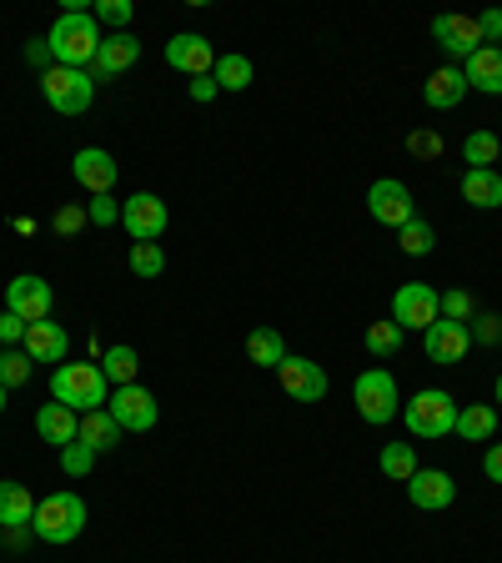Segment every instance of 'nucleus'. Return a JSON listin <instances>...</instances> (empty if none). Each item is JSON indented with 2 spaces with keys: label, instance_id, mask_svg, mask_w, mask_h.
<instances>
[{
  "label": "nucleus",
  "instance_id": "28",
  "mask_svg": "<svg viewBox=\"0 0 502 563\" xmlns=\"http://www.w3.org/2000/svg\"><path fill=\"white\" fill-rule=\"evenodd\" d=\"M462 162H468V172H492V162H502V136L472 131V136L462 141Z\"/></svg>",
  "mask_w": 502,
  "mask_h": 563
},
{
  "label": "nucleus",
  "instance_id": "16",
  "mask_svg": "<svg viewBox=\"0 0 502 563\" xmlns=\"http://www.w3.org/2000/svg\"><path fill=\"white\" fill-rule=\"evenodd\" d=\"M433 35H437V46H443L447 56H457V60H468L472 51H482L478 15H437V21H433Z\"/></svg>",
  "mask_w": 502,
  "mask_h": 563
},
{
  "label": "nucleus",
  "instance_id": "24",
  "mask_svg": "<svg viewBox=\"0 0 502 563\" xmlns=\"http://www.w3.org/2000/svg\"><path fill=\"white\" fill-rule=\"evenodd\" d=\"M457 438H468V443H498V412L492 402H468V408H457Z\"/></svg>",
  "mask_w": 502,
  "mask_h": 563
},
{
  "label": "nucleus",
  "instance_id": "26",
  "mask_svg": "<svg viewBox=\"0 0 502 563\" xmlns=\"http://www.w3.org/2000/svg\"><path fill=\"white\" fill-rule=\"evenodd\" d=\"M462 201L478 211L502 207V176L498 172H462Z\"/></svg>",
  "mask_w": 502,
  "mask_h": 563
},
{
  "label": "nucleus",
  "instance_id": "34",
  "mask_svg": "<svg viewBox=\"0 0 502 563\" xmlns=\"http://www.w3.org/2000/svg\"><path fill=\"white\" fill-rule=\"evenodd\" d=\"M131 272L136 277H161L166 272V252H161V242H131Z\"/></svg>",
  "mask_w": 502,
  "mask_h": 563
},
{
  "label": "nucleus",
  "instance_id": "17",
  "mask_svg": "<svg viewBox=\"0 0 502 563\" xmlns=\"http://www.w3.org/2000/svg\"><path fill=\"white\" fill-rule=\"evenodd\" d=\"M166 60H171L176 70H187L191 81H197V76H211V66H216L211 41H207V35H197V31L171 35V41H166Z\"/></svg>",
  "mask_w": 502,
  "mask_h": 563
},
{
  "label": "nucleus",
  "instance_id": "18",
  "mask_svg": "<svg viewBox=\"0 0 502 563\" xmlns=\"http://www.w3.org/2000/svg\"><path fill=\"white\" fill-rule=\"evenodd\" d=\"M408 498H412V508H427V514H437V508H453L457 483L447 478L443 468H417L408 478Z\"/></svg>",
  "mask_w": 502,
  "mask_h": 563
},
{
  "label": "nucleus",
  "instance_id": "13",
  "mask_svg": "<svg viewBox=\"0 0 502 563\" xmlns=\"http://www.w3.org/2000/svg\"><path fill=\"white\" fill-rule=\"evenodd\" d=\"M277 377H281V387H287V398L292 402H322L327 398V373L312 363V357H292L287 352V363L277 367Z\"/></svg>",
  "mask_w": 502,
  "mask_h": 563
},
{
  "label": "nucleus",
  "instance_id": "8",
  "mask_svg": "<svg viewBox=\"0 0 502 563\" xmlns=\"http://www.w3.org/2000/svg\"><path fill=\"white\" fill-rule=\"evenodd\" d=\"M437 297L443 292H433V287H427V282H408V287H398V292H392V322H398L402 332H427L437 322Z\"/></svg>",
  "mask_w": 502,
  "mask_h": 563
},
{
  "label": "nucleus",
  "instance_id": "12",
  "mask_svg": "<svg viewBox=\"0 0 502 563\" xmlns=\"http://www.w3.org/2000/svg\"><path fill=\"white\" fill-rule=\"evenodd\" d=\"M70 176H76V187H86L91 197H111V187H116V156L101 152V146H81V152L70 156Z\"/></svg>",
  "mask_w": 502,
  "mask_h": 563
},
{
  "label": "nucleus",
  "instance_id": "36",
  "mask_svg": "<svg viewBox=\"0 0 502 563\" xmlns=\"http://www.w3.org/2000/svg\"><path fill=\"white\" fill-rule=\"evenodd\" d=\"M96 457H101V453H91V448H86L81 438H76V443L60 448V468H66L70 478H86V473L96 468Z\"/></svg>",
  "mask_w": 502,
  "mask_h": 563
},
{
  "label": "nucleus",
  "instance_id": "2",
  "mask_svg": "<svg viewBox=\"0 0 502 563\" xmlns=\"http://www.w3.org/2000/svg\"><path fill=\"white\" fill-rule=\"evenodd\" d=\"M51 398L66 402L70 412H96L111 402V383H105L101 363H60L51 373Z\"/></svg>",
  "mask_w": 502,
  "mask_h": 563
},
{
  "label": "nucleus",
  "instance_id": "44",
  "mask_svg": "<svg viewBox=\"0 0 502 563\" xmlns=\"http://www.w3.org/2000/svg\"><path fill=\"white\" fill-rule=\"evenodd\" d=\"M482 473H488L492 483H502V443L488 448V457H482Z\"/></svg>",
  "mask_w": 502,
  "mask_h": 563
},
{
  "label": "nucleus",
  "instance_id": "27",
  "mask_svg": "<svg viewBox=\"0 0 502 563\" xmlns=\"http://www.w3.org/2000/svg\"><path fill=\"white\" fill-rule=\"evenodd\" d=\"M246 357H252L257 367H271V373H277V367L287 363V342H281L277 328H257L252 338H246Z\"/></svg>",
  "mask_w": 502,
  "mask_h": 563
},
{
  "label": "nucleus",
  "instance_id": "32",
  "mask_svg": "<svg viewBox=\"0 0 502 563\" xmlns=\"http://www.w3.org/2000/svg\"><path fill=\"white\" fill-rule=\"evenodd\" d=\"M398 246L408 252V257H427V252L437 246V232L422 222V217H412L408 227H398Z\"/></svg>",
  "mask_w": 502,
  "mask_h": 563
},
{
  "label": "nucleus",
  "instance_id": "6",
  "mask_svg": "<svg viewBox=\"0 0 502 563\" xmlns=\"http://www.w3.org/2000/svg\"><path fill=\"white\" fill-rule=\"evenodd\" d=\"M352 402H357V418L382 428V422L402 418V398H398V377L387 367H367L357 383H352Z\"/></svg>",
  "mask_w": 502,
  "mask_h": 563
},
{
  "label": "nucleus",
  "instance_id": "23",
  "mask_svg": "<svg viewBox=\"0 0 502 563\" xmlns=\"http://www.w3.org/2000/svg\"><path fill=\"white\" fill-rule=\"evenodd\" d=\"M35 504H41V498H35L25 483L5 478V483H0V528H31Z\"/></svg>",
  "mask_w": 502,
  "mask_h": 563
},
{
  "label": "nucleus",
  "instance_id": "42",
  "mask_svg": "<svg viewBox=\"0 0 502 563\" xmlns=\"http://www.w3.org/2000/svg\"><path fill=\"white\" fill-rule=\"evenodd\" d=\"M86 227V207H60L56 211V232L60 236H76Z\"/></svg>",
  "mask_w": 502,
  "mask_h": 563
},
{
  "label": "nucleus",
  "instance_id": "3",
  "mask_svg": "<svg viewBox=\"0 0 502 563\" xmlns=\"http://www.w3.org/2000/svg\"><path fill=\"white\" fill-rule=\"evenodd\" d=\"M86 498L81 493H70V488H60V493H51V498H41L35 504V518H31V533L41 543H76L81 539V528H86Z\"/></svg>",
  "mask_w": 502,
  "mask_h": 563
},
{
  "label": "nucleus",
  "instance_id": "43",
  "mask_svg": "<svg viewBox=\"0 0 502 563\" xmlns=\"http://www.w3.org/2000/svg\"><path fill=\"white\" fill-rule=\"evenodd\" d=\"M478 31H482V46L502 41V11H482V15H478Z\"/></svg>",
  "mask_w": 502,
  "mask_h": 563
},
{
  "label": "nucleus",
  "instance_id": "5",
  "mask_svg": "<svg viewBox=\"0 0 502 563\" xmlns=\"http://www.w3.org/2000/svg\"><path fill=\"white\" fill-rule=\"evenodd\" d=\"M41 96H46L51 111H60V117H86L96 101V81H91V70L46 66L41 70Z\"/></svg>",
  "mask_w": 502,
  "mask_h": 563
},
{
  "label": "nucleus",
  "instance_id": "21",
  "mask_svg": "<svg viewBox=\"0 0 502 563\" xmlns=\"http://www.w3.org/2000/svg\"><path fill=\"white\" fill-rule=\"evenodd\" d=\"M35 433L46 438L51 448L76 443V433H81V412H70L66 402H41V412H35Z\"/></svg>",
  "mask_w": 502,
  "mask_h": 563
},
{
  "label": "nucleus",
  "instance_id": "29",
  "mask_svg": "<svg viewBox=\"0 0 502 563\" xmlns=\"http://www.w3.org/2000/svg\"><path fill=\"white\" fill-rule=\"evenodd\" d=\"M211 81L222 86V91H246V86H252V60H246L242 51H226V56H216V66H211Z\"/></svg>",
  "mask_w": 502,
  "mask_h": 563
},
{
  "label": "nucleus",
  "instance_id": "35",
  "mask_svg": "<svg viewBox=\"0 0 502 563\" xmlns=\"http://www.w3.org/2000/svg\"><path fill=\"white\" fill-rule=\"evenodd\" d=\"M362 342H367V352H372V357H398L402 328H398V322H372V328L362 332Z\"/></svg>",
  "mask_w": 502,
  "mask_h": 563
},
{
  "label": "nucleus",
  "instance_id": "37",
  "mask_svg": "<svg viewBox=\"0 0 502 563\" xmlns=\"http://www.w3.org/2000/svg\"><path fill=\"white\" fill-rule=\"evenodd\" d=\"M468 338L482 342V347H498V342H502V317L498 312H472Z\"/></svg>",
  "mask_w": 502,
  "mask_h": 563
},
{
  "label": "nucleus",
  "instance_id": "39",
  "mask_svg": "<svg viewBox=\"0 0 502 563\" xmlns=\"http://www.w3.org/2000/svg\"><path fill=\"white\" fill-rule=\"evenodd\" d=\"M96 25H131V0H96Z\"/></svg>",
  "mask_w": 502,
  "mask_h": 563
},
{
  "label": "nucleus",
  "instance_id": "25",
  "mask_svg": "<svg viewBox=\"0 0 502 563\" xmlns=\"http://www.w3.org/2000/svg\"><path fill=\"white\" fill-rule=\"evenodd\" d=\"M76 438H81L91 453H111V448H116L126 433H121V422L111 418V412L96 408V412H81V433H76Z\"/></svg>",
  "mask_w": 502,
  "mask_h": 563
},
{
  "label": "nucleus",
  "instance_id": "33",
  "mask_svg": "<svg viewBox=\"0 0 502 563\" xmlns=\"http://www.w3.org/2000/svg\"><path fill=\"white\" fill-rule=\"evenodd\" d=\"M382 473L392 483H408L412 473H417V453H412V443H387L382 448Z\"/></svg>",
  "mask_w": 502,
  "mask_h": 563
},
{
  "label": "nucleus",
  "instance_id": "15",
  "mask_svg": "<svg viewBox=\"0 0 502 563\" xmlns=\"http://www.w3.org/2000/svg\"><path fill=\"white\" fill-rule=\"evenodd\" d=\"M141 60V41L131 31H116V35H105L101 51H96L91 60V81H111V76H121V70H131Z\"/></svg>",
  "mask_w": 502,
  "mask_h": 563
},
{
  "label": "nucleus",
  "instance_id": "14",
  "mask_svg": "<svg viewBox=\"0 0 502 563\" xmlns=\"http://www.w3.org/2000/svg\"><path fill=\"white\" fill-rule=\"evenodd\" d=\"M422 347H427V357H433L437 367H453L468 357L472 338H468V322H447V317H437L433 328L422 332Z\"/></svg>",
  "mask_w": 502,
  "mask_h": 563
},
{
  "label": "nucleus",
  "instance_id": "1",
  "mask_svg": "<svg viewBox=\"0 0 502 563\" xmlns=\"http://www.w3.org/2000/svg\"><path fill=\"white\" fill-rule=\"evenodd\" d=\"M101 25H96L91 11H60L56 25H51L46 46H51V60L56 66H76V70H91L96 51H101Z\"/></svg>",
  "mask_w": 502,
  "mask_h": 563
},
{
  "label": "nucleus",
  "instance_id": "38",
  "mask_svg": "<svg viewBox=\"0 0 502 563\" xmlns=\"http://www.w3.org/2000/svg\"><path fill=\"white\" fill-rule=\"evenodd\" d=\"M86 222L91 227H116L121 222V201L116 197H91L86 201Z\"/></svg>",
  "mask_w": 502,
  "mask_h": 563
},
{
  "label": "nucleus",
  "instance_id": "10",
  "mask_svg": "<svg viewBox=\"0 0 502 563\" xmlns=\"http://www.w3.org/2000/svg\"><path fill=\"white\" fill-rule=\"evenodd\" d=\"M51 282L35 277V272H25V277L5 282V312H15L21 322H51Z\"/></svg>",
  "mask_w": 502,
  "mask_h": 563
},
{
  "label": "nucleus",
  "instance_id": "30",
  "mask_svg": "<svg viewBox=\"0 0 502 563\" xmlns=\"http://www.w3.org/2000/svg\"><path fill=\"white\" fill-rule=\"evenodd\" d=\"M136 367H141L136 347H105V352H101V373H105V383H116V387L136 383Z\"/></svg>",
  "mask_w": 502,
  "mask_h": 563
},
{
  "label": "nucleus",
  "instance_id": "11",
  "mask_svg": "<svg viewBox=\"0 0 502 563\" xmlns=\"http://www.w3.org/2000/svg\"><path fill=\"white\" fill-rule=\"evenodd\" d=\"M367 211H372V222H382V227H408L412 217H417L412 191L402 187L398 176H382V181L367 187Z\"/></svg>",
  "mask_w": 502,
  "mask_h": 563
},
{
  "label": "nucleus",
  "instance_id": "31",
  "mask_svg": "<svg viewBox=\"0 0 502 563\" xmlns=\"http://www.w3.org/2000/svg\"><path fill=\"white\" fill-rule=\"evenodd\" d=\"M35 373V363L25 357V347H0V387H25Z\"/></svg>",
  "mask_w": 502,
  "mask_h": 563
},
{
  "label": "nucleus",
  "instance_id": "4",
  "mask_svg": "<svg viewBox=\"0 0 502 563\" xmlns=\"http://www.w3.org/2000/svg\"><path fill=\"white\" fill-rule=\"evenodd\" d=\"M402 422H408V433L422 438V443L453 438V428H457L453 393H443V387H422V393H412V402L402 408Z\"/></svg>",
  "mask_w": 502,
  "mask_h": 563
},
{
  "label": "nucleus",
  "instance_id": "22",
  "mask_svg": "<svg viewBox=\"0 0 502 563\" xmlns=\"http://www.w3.org/2000/svg\"><path fill=\"white\" fill-rule=\"evenodd\" d=\"M468 96V81H462V66H443L427 76V86H422V101L433 106V111H453L457 101Z\"/></svg>",
  "mask_w": 502,
  "mask_h": 563
},
{
  "label": "nucleus",
  "instance_id": "47",
  "mask_svg": "<svg viewBox=\"0 0 502 563\" xmlns=\"http://www.w3.org/2000/svg\"><path fill=\"white\" fill-rule=\"evenodd\" d=\"M5 398H11V387H0V412H5Z\"/></svg>",
  "mask_w": 502,
  "mask_h": 563
},
{
  "label": "nucleus",
  "instance_id": "48",
  "mask_svg": "<svg viewBox=\"0 0 502 563\" xmlns=\"http://www.w3.org/2000/svg\"><path fill=\"white\" fill-rule=\"evenodd\" d=\"M498 402H502V377H498Z\"/></svg>",
  "mask_w": 502,
  "mask_h": 563
},
{
  "label": "nucleus",
  "instance_id": "46",
  "mask_svg": "<svg viewBox=\"0 0 502 563\" xmlns=\"http://www.w3.org/2000/svg\"><path fill=\"white\" fill-rule=\"evenodd\" d=\"M408 152H417V156H433V152H437V136H427V131H417V136H408Z\"/></svg>",
  "mask_w": 502,
  "mask_h": 563
},
{
  "label": "nucleus",
  "instance_id": "45",
  "mask_svg": "<svg viewBox=\"0 0 502 563\" xmlns=\"http://www.w3.org/2000/svg\"><path fill=\"white\" fill-rule=\"evenodd\" d=\"M187 91H191V101H211V96L222 91V86L211 81V76H197V81H191V86H187Z\"/></svg>",
  "mask_w": 502,
  "mask_h": 563
},
{
  "label": "nucleus",
  "instance_id": "20",
  "mask_svg": "<svg viewBox=\"0 0 502 563\" xmlns=\"http://www.w3.org/2000/svg\"><path fill=\"white\" fill-rule=\"evenodd\" d=\"M462 81L468 91H482V96H502V51L498 46H482L462 60Z\"/></svg>",
  "mask_w": 502,
  "mask_h": 563
},
{
  "label": "nucleus",
  "instance_id": "41",
  "mask_svg": "<svg viewBox=\"0 0 502 563\" xmlns=\"http://www.w3.org/2000/svg\"><path fill=\"white\" fill-rule=\"evenodd\" d=\"M25 328H31V322H21L15 312H0V347H21Z\"/></svg>",
  "mask_w": 502,
  "mask_h": 563
},
{
  "label": "nucleus",
  "instance_id": "7",
  "mask_svg": "<svg viewBox=\"0 0 502 563\" xmlns=\"http://www.w3.org/2000/svg\"><path fill=\"white\" fill-rule=\"evenodd\" d=\"M121 227L131 232V242H161L166 227H171V211L156 191H131L121 201Z\"/></svg>",
  "mask_w": 502,
  "mask_h": 563
},
{
  "label": "nucleus",
  "instance_id": "9",
  "mask_svg": "<svg viewBox=\"0 0 502 563\" xmlns=\"http://www.w3.org/2000/svg\"><path fill=\"white\" fill-rule=\"evenodd\" d=\"M105 412L121 422V433H152V428H156V398L141 383L116 387V393H111V402H105Z\"/></svg>",
  "mask_w": 502,
  "mask_h": 563
},
{
  "label": "nucleus",
  "instance_id": "40",
  "mask_svg": "<svg viewBox=\"0 0 502 563\" xmlns=\"http://www.w3.org/2000/svg\"><path fill=\"white\" fill-rule=\"evenodd\" d=\"M437 312H443L447 322H472V297L468 292H443L437 297Z\"/></svg>",
  "mask_w": 502,
  "mask_h": 563
},
{
  "label": "nucleus",
  "instance_id": "19",
  "mask_svg": "<svg viewBox=\"0 0 502 563\" xmlns=\"http://www.w3.org/2000/svg\"><path fill=\"white\" fill-rule=\"evenodd\" d=\"M21 347H25V357H31V363H66L70 338H66V328H60V322H31Z\"/></svg>",
  "mask_w": 502,
  "mask_h": 563
}]
</instances>
